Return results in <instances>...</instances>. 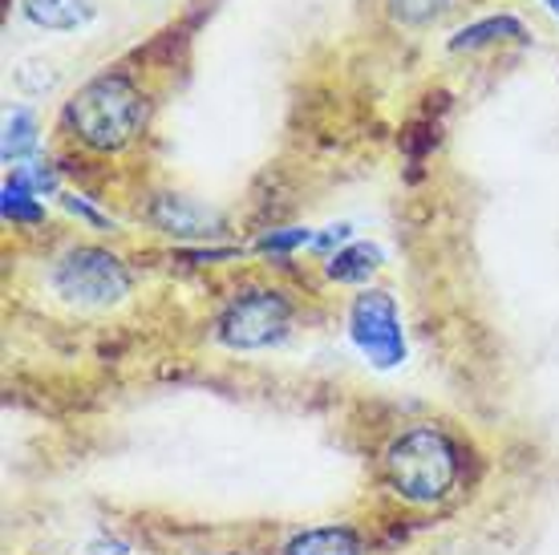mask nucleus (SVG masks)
<instances>
[{
  "label": "nucleus",
  "instance_id": "4",
  "mask_svg": "<svg viewBox=\"0 0 559 555\" xmlns=\"http://www.w3.org/2000/svg\"><path fill=\"white\" fill-rule=\"evenodd\" d=\"M288 320H293V308H288V300L280 292H239L236 300L224 308V317H219V341L227 349H239V353L267 349L288 333Z\"/></svg>",
  "mask_w": 559,
  "mask_h": 555
},
{
  "label": "nucleus",
  "instance_id": "17",
  "mask_svg": "<svg viewBox=\"0 0 559 555\" xmlns=\"http://www.w3.org/2000/svg\"><path fill=\"white\" fill-rule=\"evenodd\" d=\"M544 4H547V9H551V13L559 16V0H544Z\"/></svg>",
  "mask_w": 559,
  "mask_h": 555
},
{
  "label": "nucleus",
  "instance_id": "7",
  "mask_svg": "<svg viewBox=\"0 0 559 555\" xmlns=\"http://www.w3.org/2000/svg\"><path fill=\"white\" fill-rule=\"evenodd\" d=\"M21 9H25L28 25L45 28V33H82L94 25L98 0H25Z\"/></svg>",
  "mask_w": 559,
  "mask_h": 555
},
{
  "label": "nucleus",
  "instance_id": "13",
  "mask_svg": "<svg viewBox=\"0 0 559 555\" xmlns=\"http://www.w3.org/2000/svg\"><path fill=\"white\" fill-rule=\"evenodd\" d=\"M16 85H21V94L37 97L57 85V70L49 66V61H25V66L16 70Z\"/></svg>",
  "mask_w": 559,
  "mask_h": 555
},
{
  "label": "nucleus",
  "instance_id": "6",
  "mask_svg": "<svg viewBox=\"0 0 559 555\" xmlns=\"http://www.w3.org/2000/svg\"><path fill=\"white\" fill-rule=\"evenodd\" d=\"M151 223L158 232H170V236L182 239H211L224 232V220L195 199H187V194H158L151 203Z\"/></svg>",
  "mask_w": 559,
  "mask_h": 555
},
{
  "label": "nucleus",
  "instance_id": "5",
  "mask_svg": "<svg viewBox=\"0 0 559 555\" xmlns=\"http://www.w3.org/2000/svg\"><path fill=\"white\" fill-rule=\"evenodd\" d=\"M349 333L378 369H393L406 362V336H402V320H397V305L390 292L369 288L353 300Z\"/></svg>",
  "mask_w": 559,
  "mask_h": 555
},
{
  "label": "nucleus",
  "instance_id": "2",
  "mask_svg": "<svg viewBox=\"0 0 559 555\" xmlns=\"http://www.w3.org/2000/svg\"><path fill=\"white\" fill-rule=\"evenodd\" d=\"M385 474L390 486L409 503H438L450 495L459 479V454L442 430L433 426H414L406 430L385 454Z\"/></svg>",
  "mask_w": 559,
  "mask_h": 555
},
{
  "label": "nucleus",
  "instance_id": "12",
  "mask_svg": "<svg viewBox=\"0 0 559 555\" xmlns=\"http://www.w3.org/2000/svg\"><path fill=\"white\" fill-rule=\"evenodd\" d=\"M0 211H4V220H13V223H37L45 215L41 203H37V194L28 191L16 175L4 182V203H0Z\"/></svg>",
  "mask_w": 559,
  "mask_h": 555
},
{
  "label": "nucleus",
  "instance_id": "15",
  "mask_svg": "<svg viewBox=\"0 0 559 555\" xmlns=\"http://www.w3.org/2000/svg\"><path fill=\"white\" fill-rule=\"evenodd\" d=\"M300 244H312V232H305V227H288V232L260 236V244H255V248H260V251H293V248H300Z\"/></svg>",
  "mask_w": 559,
  "mask_h": 555
},
{
  "label": "nucleus",
  "instance_id": "16",
  "mask_svg": "<svg viewBox=\"0 0 559 555\" xmlns=\"http://www.w3.org/2000/svg\"><path fill=\"white\" fill-rule=\"evenodd\" d=\"M66 208H70L73 215H85V220H90V223H98V227H106V215H98V211L90 208V203H82L78 194H70V199H66Z\"/></svg>",
  "mask_w": 559,
  "mask_h": 555
},
{
  "label": "nucleus",
  "instance_id": "9",
  "mask_svg": "<svg viewBox=\"0 0 559 555\" xmlns=\"http://www.w3.org/2000/svg\"><path fill=\"white\" fill-rule=\"evenodd\" d=\"M284 555H361V543L349 528H317L296 535Z\"/></svg>",
  "mask_w": 559,
  "mask_h": 555
},
{
  "label": "nucleus",
  "instance_id": "11",
  "mask_svg": "<svg viewBox=\"0 0 559 555\" xmlns=\"http://www.w3.org/2000/svg\"><path fill=\"white\" fill-rule=\"evenodd\" d=\"M37 146V122L28 110H13L4 122V163H16Z\"/></svg>",
  "mask_w": 559,
  "mask_h": 555
},
{
  "label": "nucleus",
  "instance_id": "10",
  "mask_svg": "<svg viewBox=\"0 0 559 555\" xmlns=\"http://www.w3.org/2000/svg\"><path fill=\"white\" fill-rule=\"evenodd\" d=\"M378 268H381V248H373V244H349V248H341L329 260V276L341 280V284H361Z\"/></svg>",
  "mask_w": 559,
  "mask_h": 555
},
{
  "label": "nucleus",
  "instance_id": "8",
  "mask_svg": "<svg viewBox=\"0 0 559 555\" xmlns=\"http://www.w3.org/2000/svg\"><path fill=\"white\" fill-rule=\"evenodd\" d=\"M507 37H527V28L519 16H483L475 25L459 28L454 37H450V49L462 54V49H483V45H495V42H507Z\"/></svg>",
  "mask_w": 559,
  "mask_h": 555
},
{
  "label": "nucleus",
  "instance_id": "3",
  "mask_svg": "<svg viewBox=\"0 0 559 555\" xmlns=\"http://www.w3.org/2000/svg\"><path fill=\"white\" fill-rule=\"evenodd\" d=\"M53 288L70 305L110 308L130 292L127 264L106 248H73L53 268Z\"/></svg>",
  "mask_w": 559,
  "mask_h": 555
},
{
  "label": "nucleus",
  "instance_id": "1",
  "mask_svg": "<svg viewBox=\"0 0 559 555\" xmlns=\"http://www.w3.org/2000/svg\"><path fill=\"white\" fill-rule=\"evenodd\" d=\"M66 122L90 151H122L139 139L146 122V97L127 73H102L73 94L66 106Z\"/></svg>",
  "mask_w": 559,
  "mask_h": 555
},
{
  "label": "nucleus",
  "instance_id": "14",
  "mask_svg": "<svg viewBox=\"0 0 559 555\" xmlns=\"http://www.w3.org/2000/svg\"><path fill=\"white\" fill-rule=\"evenodd\" d=\"M447 9V0H393V13L409 21V25H421V21H430Z\"/></svg>",
  "mask_w": 559,
  "mask_h": 555
}]
</instances>
